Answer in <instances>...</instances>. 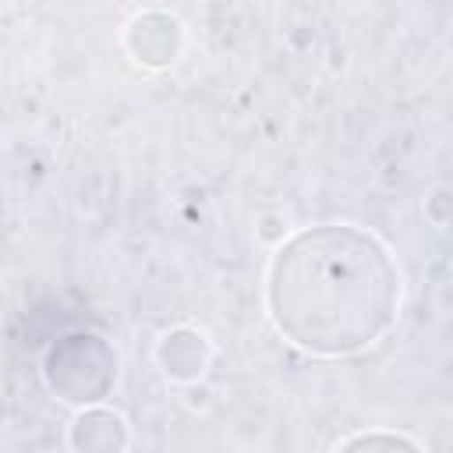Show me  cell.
I'll return each mask as SVG.
<instances>
[{"mask_svg": "<svg viewBox=\"0 0 453 453\" xmlns=\"http://www.w3.org/2000/svg\"><path fill=\"white\" fill-rule=\"evenodd\" d=\"M393 251L354 223L290 234L265 273V308L283 340L311 357H350L379 343L400 315Z\"/></svg>", "mask_w": 453, "mask_h": 453, "instance_id": "6da1fadb", "label": "cell"}, {"mask_svg": "<svg viewBox=\"0 0 453 453\" xmlns=\"http://www.w3.org/2000/svg\"><path fill=\"white\" fill-rule=\"evenodd\" d=\"M120 357L99 333H67L42 357V379L60 403L99 407L117 386Z\"/></svg>", "mask_w": 453, "mask_h": 453, "instance_id": "7a4b0ae2", "label": "cell"}, {"mask_svg": "<svg viewBox=\"0 0 453 453\" xmlns=\"http://www.w3.org/2000/svg\"><path fill=\"white\" fill-rule=\"evenodd\" d=\"M184 25L166 11H142L124 25V50L142 67H170L180 57Z\"/></svg>", "mask_w": 453, "mask_h": 453, "instance_id": "3957f363", "label": "cell"}, {"mask_svg": "<svg viewBox=\"0 0 453 453\" xmlns=\"http://www.w3.org/2000/svg\"><path fill=\"white\" fill-rule=\"evenodd\" d=\"M127 442H131V428H127L124 414H117L103 403L78 411L67 428L71 453H127Z\"/></svg>", "mask_w": 453, "mask_h": 453, "instance_id": "277c9868", "label": "cell"}, {"mask_svg": "<svg viewBox=\"0 0 453 453\" xmlns=\"http://www.w3.org/2000/svg\"><path fill=\"white\" fill-rule=\"evenodd\" d=\"M156 361L163 368L166 379L173 382H198L212 361V343L191 329V326H180V329H170L159 347H156Z\"/></svg>", "mask_w": 453, "mask_h": 453, "instance_id": "5b68a950", "label": "cell"}, {"mask_svg": "<svg viewBox=\"0 0 453 453\" xmlns=\"http://www.w3.org/2000/svg\"><path fill=\"white\" fill-rule=\"evenodd\" d=\"M333 453H428L421 442H414L403 432H386V428H372V432H357L350 439H343Z\"/></svg>", "mask_w": 453, "mask_h": 453, "instance_id": "8992f818", "label": "cell"}]
</instances>
